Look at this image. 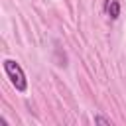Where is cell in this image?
<instances>
[{
    "label": "cell",
    "instance_id": "7a4b0ae2",
    "mask_svg": "<svg viewBox=\"0 0 126 126\" xmlns=\"http://www.w3.org/2000/svg\"><path fill=\"white\" fill-rule=\"evenodd\" d=\"M106 12H108V16L112 20H116L120 16V2L118 0H108L106 2Z\"/></svg>",
    "mask_w": 126,
    "mask_h": 126
},
{
    "label": "cell",
    "instance_id": "3957f363",
    "mask_svg": "<svg viewBox=\"0 0 126 126\" xmlns=\"http://www.w3.org/2000/svg\"><path fill=\"white\" fill-rule=\"evenodd\" d=\"M94 124H112V120H110V118H106V116L96 114V116H94Z\"/></svg>",
    "mask_w": 126,
    "mask_h": 126
},
{
    "label": "cell",
    "instance_id": "6da1fadb",
    "mask_svg": "<svg viewBox=\"0 0 126 126\" xmlns=\"http://www.w3.org/2000/svg\"><path fill=\"white\" fill-rule=\"evenodd\" d=\"M4 71H6L8 79H10V83L16 87V91L24 93V91L28 89L26 73H24V69L20 67V63H18V61H14V59H4Z\"/></svg>",
    "mask_w": 126,
    "mask_h": 126
}]
</instances>
